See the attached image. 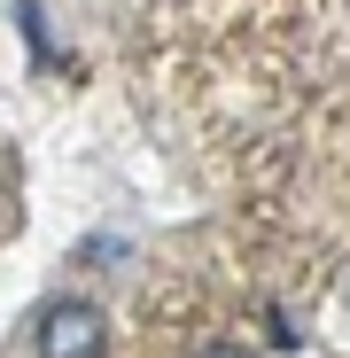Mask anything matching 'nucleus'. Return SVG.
Wrapping results in <instances>:
<instances>
[{
	"mask_svg": "<svg viewBox=\"0 0 350 358\" xmlns=\"http://www.w3.org/2000/svg\"><path fill=\"white\" fill-rule=\"evenodd\" d=\"M39 350L47 358H94L101 350V312L94 304H54L39 320Z\"/></svg>",
	"mask_w": 350,
	"mask_h": 358,
	"instance_id": "f257e3e1",
	"label": "nucleus"
}]
</instances>
